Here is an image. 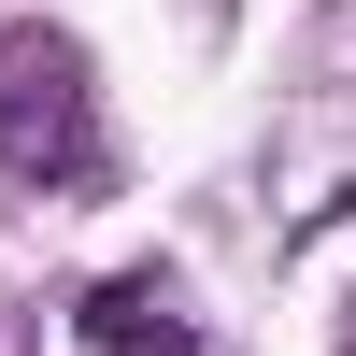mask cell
<instances>
[{
	"mask_svg": "<svg viewBox=\"0 0 356 356\" xmlns=\"http://www.w3.org/2000/svg\"><path fill=\"white\" fill-rule=\"evenodd\" d=\"M0 157H15V171H43V186L100 171L86 72H72V43H43V29H15V43H0Z\"/></svg>",
	"mask_w": 356,
	"mask_h": 356,
	"instance_id": "6da1fadb",
	"label": "cell"
},
{
	"mask_svg": "<svg viewBox=\"0 0 356 356\" xmlns=\"http://www.w3.org/2000/svg\"><path fill=\"white\" fill-rule=\"evenodd\" d=\"M86 342H114V356H129V342H171V314H157V285H143V271H114L100 300H86Z\"/></svg>",
	"mask_w": 356,
	"mask_h": 356,
	"instance_id": "7a4b0ae2",
	"label": "cell"
}]
</instances>
